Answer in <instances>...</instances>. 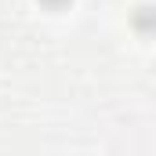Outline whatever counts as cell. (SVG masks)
Segmentation results:
<instances>
[{
    "label": "cell",
    "instance_id": "1",
    "mask_svg": "<svg viewBox=\"0 0 156 156\" xmlns=\"http://www.w3.org/2000/svg\"><path fill=\"white\" fill-rule=\"evenodd\" d=\"M40 4H44V7H66L69 0H40Z\"/></svg>",
    "mask_w": 156,
    "mask_h": 156
}]
</instances>
